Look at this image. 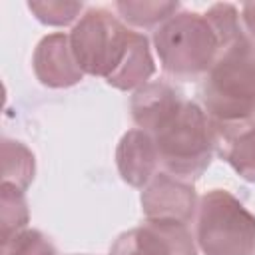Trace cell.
<instances>
[{
  "label": "cell",
  "instance_id": "obj_1",
  "mask_svg": "<svg viewBox=\"0 0 255 255\" xmlns=\"http://www.w3.org/2000/svg\"><path fill=\"white\" fill-rule=\"evenodd\" d=\"M131 118L157 147L163 169L179 179L203 175L215 153L213 124L205 110L169 82H147L131 96Z\"/></svg>",
  "mask_w": 255,
  "mask_h": 255
},
{
  "label": "cell",
  "instance_id": "obj_2",
  "mask_svg": "<svg viewBox=\"0 0 255 255\" xmlns=\"http://www.w3.org/2000/svg\"><path fill=\"white\" fill-rule=\"evenodd\" d=\"M199 100L215 124L255 122V42L247 34L221 48L201 78Z\"/></svg>",
  "mask_w": 255,
  "mask_h": 255
},
{
  "label": "cell",
  "instance_id": "obj_3",
  "mask_svg": "<svg viewBox=\"0 0 255 255\" xmlns=\"http://www.w3.org/2000/svg\"><path fill=\"white\" fill-rule=\"evenodd\" d=\"M153 48L165 74L177 80H195L209 72L223 44L205 14L177 12L155 28Z\"/></svg>",
  "mask_w": 255,
  "mask_h": 255
},
{
  "label": "cell",
  "instance_id": "obj_4",
  "mask_svg": "<svg viewBox=\"0 0 255 255\" xmlns=\"http://www.w3.org/2000/svg\"><path fill=\"white\" fill-rule=\"evenodd\" d=\"M195 241L205 255H255V215L227 189H211L197 205Z\"/></svg>",
  "mask_w": 255,
  "mask_h": 255
},
{
  "label": "cell",
  "instance_id": "obj_5",
  "mask_svg": "<svg viewBox=\"0 0 255 255\" xmlns=\"http://www.w3.org/2000/svg\"><path fill=\"white\" fill-rule=\"evenodd\" d=\"M133 32L118 16L104 8H90L74 24L70 46L78 66L88 76H100L106 82L124 64Z\"/></svg>",
  "mask_w": 255,
  "mask_h": 255
},
{
  "label": "cell",
  "instance_id": "obj_6",
  "mask_svg": "<svg viewBox=\"0 0 255 255\" xmlns=\"http://www.w3.org/2000/svg\"><path fill=\"white\" fill-rule=\"evenodd\" d=\"M110 255H197V241L183 223L151 221L124 231Z\"/></svg>",
  "mask_w": 255,
  "mask_h": 255
},
{
  "label": "cell",
  "instance_id": "obj_7",
  "mask_svg": "<svg viewBox=\"0 0 255 255\" xmlns=\"http://www.w3.org/2000/svg\"><path fill=\"white\" fill-rule=\"evenodd\" d=\"M195 187L167 171H159L141 191V211L151 221H175L187 225L197 211Z\"/></svg>",
  "mask_w": 255,
  "mask_h": 255
},
{
  "label": "cell",
  "instance_id": "obj_8",
  "mask_svg": "<svg viewBox=\"0 0 255 255\" xmlns=\"http://www.w3.org/2000/svg\"><path fill=\"white\" fill-rule=\"evenodd\" d=\"M34 74L48 88H70L84 80V72L76 62L70 46V34L54 32L44 36L32 58Z\"/></svg>",
  "mask_w": 255,
  "mask_h": 255
},
{
  "label": "cell",
  "instance_id": "obj_9",
  "mask_svg": "<svg viewBox=\"0 0 255 255\" xmlns=\"http://www.w3.org/2000/svg\"><path fill=\"white\" fill-rule=\"evenodd\" d=\"M116 165L128 185L143 189L159 167V153L151 135L139 128L126 131L116 147Z\"/></svg>",
  "mask_w": 255,
  "mask_h": 255
},
{
  "label": "cell",
  "instance_id": "obj_10",
  "mask_svg": "<svg viewBox=\"0 0 255 255\" xmlns=\"http://www.w3.org/2000/svg\"><path fill=\"white\" fill-rule=\"evenodd\" d=\"M213 124L215 151L245 181L255 183V122Z\"/></svg>",
  "mask_w": 255,
  "mask_h": 255
},
{
  "label": "cell",
  "instance_id": "obj_11",
  "mask_svg": "<svg viewBox=\"0 0 255 255\" xmlns=\"http://www.w3.org/2000/svg\"><path fill=\"white\" fill-rule=\"evenodd\" d=\"M155 74V62L151 56V48H149V40L139 34L133 32L131 38V46L129 52L124 60V64L120 66V70L108 80V84L116 90H139L141 86H145L149 82V78Z\"/></svg>",
  "mask_w": 255,
  "mask_h": 255
},
{
  "label": "cell",
  "instance_id": "obj_12",
  "mask_svg": "<svg viewBox=\"0 0 255 255\" xmlns=\"http://www.w3.org/2000/svg\"><path fill=\"white\" fill-rule=\"evenodd\" d=\"M36 173L34 153L16 139H2V183L16 185L26 191Z\"/></svg>",
  "mask_w": 255,
  "mask_h": 255
},
{
  "label": "cell",
  "instance_id": "obj_13",
  "mask_svg": "<svg viewBox=\"0 0 255 255\" xmlns=\"http://www.w3.org/2000/svg\"><path fill=\"white\" fill-rule=\"evenodd\" d=\"M118 14L131 26L137 28H159L171 16L179 12V2L163 0H122L116 2Z\"/></svg>",
  "mask_w": 255,
  "mask_h": 255
},
{
  "label": "cell",
  "instance_id": "obj_14",
  "mask_svg": "<svg viewBox=\"0 0 255 255\" xmlns=\"http://www.w3.org/2000/svg\"><path fill=\"white\" fill-rule=\"evenodd\" d=\"M26 191L16 185L2 183L0 187V225H2V243L26 229L30 221V211L26 203Z\"/></svg>",
  "mask_w": 255,
  "mask_h": 255
},
{
  "label": "cell",
  "instance_id": "obj_15",
  "mask_svg": "<svg viewBox=\"0 0 255 255\" xmlns=\"http://www.w3.org/2000/svg\"><path fill=\"white\" fill-rule=\"evenodd\" d=\"M28 10L34 14L38 22L60 28L80 20L84 4L70 0H42V2H28Z\"/></svg>",
  "mask_w": 255,
  "mask_h": 255
},
{
  "label": "cell",
  "instance_id": "obj_16",
  "mask_svg": "<svg viewBox=\"0 0 255 255\" xmlns=\"http://www.w3.org/2000/svg\"><path fill=\"white\" fill-rule=\"evenodd\" d=\"M2 255H58L52 241L38 229H24L6 243H2Z\"/></svg>",
  "mask_w": 255,
  "mask_h": 255
},
{
  "label": "cell",
  "instance_id": "obj_17",
  "mask_svg": "<svg viewBox=\"0 0 255 255\" xmlns=\"http://www.w3.org/2000/svg\"><path fill=\"white\" fill-rule=\"evenodd\" d=\"M241 24L249 40L255 42V2H247L241 6Z\"/></svg>",
  "mask_w": 255,
  "mask_h": 255
}]
</instances>
